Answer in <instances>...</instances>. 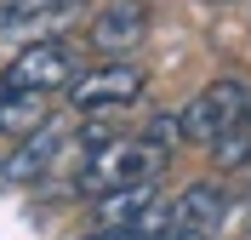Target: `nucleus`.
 I'll return each mask as SVG.
<instances>
[{
  "mask_svg": "<svg viewBox=\"0 0 251 240\" xmlns=\"http://www.w3.org/2000/svg\"><path fill=\"white\" fill-rule=\"evenodd\" d=\"M172 166V149H160L154 137H103L97 149H86L75 172V194L97 200L109 189H126V183H160Z\"/></svg>",
  "mask_w": 251,
  "mask_h": 240,
  "instance_id": "1",
  "label": "nucleus"
},
{
  "mask_svg": "<svg viewBox=\"0 0 251 240\" xmlns=\"http://www.w3.org/2000/svg\"><path fill=\"white\" fill-rule=\"evenodd\" d=\"M149 92V69L131 63V57H109V63H92L69 80V109L75 114H114V109H131L137 97Z\"/></svg>",
  "mask_w": 251,
  "mask_h": 240,
  "instance_id": "2",
  "label": "nucleus"
},
{
  "mask_svg": "<svg viewBox=\"0 0 251 240\" xmlns=\"http://www.w3.org/2000/svg\"><path fill=\"white\" fill-rule=\"evenodd\" d=\"M86 69L75 46H69V34L57 40H34V46H17L0 69V92H69V80Z\"/></svg>",
  "mask_w": 251,
  "mask_h": 240,
  "instance_id": "3",
  "label": "nucleus"
},
{
  "mask_svg": "<svg viewBox=\"0 0 251 240\" xmlns=\"http://www.w3.org/2000/svg\"><path fill=\"white\" fill-rule=\"evenodd\" d=\"M86 17H92V0H0V52L12 57L17 46L57 40Z\"/></svg>",
  "mask_w": 251,
  "mask_h": 240,
  "instance_id": "4",
  "label": "nucleus"
},
{
  "mask_svg": "<svg viewBox=\"0 0 251 240\" xmlns=\"http://www.w3.org/2000/svg\"><path fill=\"white\" fill-rule=\"evenodd\" d=\"M234 126H251V80L223 75V80H211V86H200L188 97V109H183L188 143H217L223 132H234Z\"/></svg>",
  "mask_w": 251,
  "mask_h": 240,
  "instance_id": "5",
  "label": "nucleus"
},
{
  "mask_svg": "<svg viewBox=\"0 0 251 240\" xmlns=\"http://www.w3.org/2000/svg\"><path fill=\"white\" fill-rule=\"evenodd\" d=\"M149 0H109L103 12H92V52L97 57H131L149 40Z\"/></svg>",
  "mask_w": 251,
  "mask_h": 240,
  "instance_id": "6",
  "label": "nucleus"
},
{
  "mask_svg": "<svg viewBox=\"0 0 251 240\" xmlns=\"http://www.w3.org/2000/svg\"><path fill=\"white\" fill-rule=\"evenodd\" d=\"M223 217H228V189L211 183V177H205V183H188L172 200V223L177 229H205V235H217Z\"/></svg>",
  "mask_w": 251,
  "mask_h": 240,
  "instance_id": "7",
  "label": "nucleus"
},
{
  "mask_svg": "<svg viewBox=\"0 0 251 240\" xmlns=\"http://www.w3.org/2000/svg\"><path fill=\"white\" fill-rule=\"evenodd\" d=\"M160 194V183H126V189H109L97 194V229H109V235H126L131 217H137L149 200Z\"/></svg>",
  "mask_w": 251,
  "mask_h": 240,
  "instance_id": "8",
  "label": "nucleus"
},
{
  "mask_svg": "<svg viewBox=\"0 0 251 240\" xmlns=\"http://www.w3.org/2000/svg\"><path fill=\"white\" fill-rule=\"evenodd\" d=\"M46 120H51V92H0V132L6 137H29Z\"/></svg>",
  "mask_w": 251,
  "mask_h": 240,
  "instance_id": "9",
  "label": "nucleus"
},
{
  "mask_svg": "<svg viewBox=\"0 0 251 240\" xmlns=\"http://www.w3.org/2000/svg\"><path fill=\"white\" fill-rule=\"evenodd\" d=\"M205 149H211V166L217 172H251V126L223 132L217 143H205Z\"/></svg>",
  "mask_w": 251,
  "mask_h": 240,
  "instance_id": "10",
  "label": "nucleus"
},
{
  "mask_svg": "<svg viewBox=\"0 0 251 240\" xmlns=\"http://www.w3.org/2000/svg\"><path fill=\"white\" fill-rule=\"evenodd\" d=\"M166 240H211V235H205V229H177V223H172V235H166Z\"/></svg>",
  "mask_w": 251,
  "mask_h": 240,
  "instance_id": "11",
  "label": "nucleus"
},
{
  "mask_svg": "<svg viewBox=\"0 0 251 240\" xmlns=\"http://www.w3.org/2000/svg\"><path fill=\"white\" fill-rule=\"evenodd\" d=\"M80 240H120V235H109V229H97V235H80Z\"/></svg>",
  "mask_w": 251,
  "mask_h": 240,
  "instance_id": "12",
  "label": "nucleus"
},
{
  "mask_svg": "<svg viewBox=\"0 0 251 240\" xmlns=\"http://www.w3.org/2000/svg\"><path fill=\"white\" fill-rule=\"evenodd\" d=\"M200 6H234V0H200Z\"/></svg>",
  "mask_w": 251,
  "mask_h": 240,
  "instance_id": "13",
  "label": "nucleus"
}]
</instances>
